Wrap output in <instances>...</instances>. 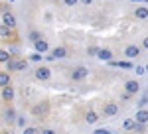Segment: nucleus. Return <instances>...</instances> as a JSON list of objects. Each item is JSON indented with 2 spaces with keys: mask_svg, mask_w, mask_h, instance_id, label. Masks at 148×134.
Segmentation results:
<instances>
[{
  "mask_svg": "<svg viewBox=\"0 0 148 134\" xmlns=\"http://www.w3.org/2000/svg\"><path fill=\"white\" fill-rule=\"evenodd\" d=\"M30 112L38 116V118H42V116H47V112H49V100H40V103H36L34 107L30 109Z\"/></svg>",
  "mask_w": 148,
  "mask_h": 134,
  "instance_id": "1",
  "label": "nucleus"
},
{
  "mask_svg": "<svg viewBox=\"0 0 148 134\" xmlns=\"http://www.w3.org/2000/svg\"><path fill=\"white\" fill-rule=\"evenodd\" d=\"M116 114H119V103H114V100H107V103L103 105V116L111 118V116H116Z\"/></svg>",
  "mask_w": 148,
  "mask_h": 134,
  "instance_id": "2",
  "label": "nucleus"
},
{
  "mask_svg": "<svg viewBox=\"0 0 148 134\" xmlns=\"http://www.w3.org/2000/svg\"><path fill=\"white\" fill-rule=\"evenodd\" d=\"M34 77L38 79V81H49V79H51V69L47 65H40L34 71Z\"/></svg>",
  "mask_w": 148,
  "mask_h": 134,
  "instance_id": "3",
  "label": "nucleus"
},
{
  "mask_svg": "<svg viewBox=\"0 0 148 134\" xmlns=\"http://www.w3.org/2000/svg\"><path fill=\"white\" fill-rule=\"evenodd\" d=\"M87 75H89V69L85 65H79L71 71V79L73 81H83V79H87Z\"/></svg>",
  "mask_w": 148,
  "mask_h": 134,
  "instance_id": "4",
  "label": "nucleus"
},
{
  "mask_svg": "<svg viewBox=\"0 0 148 134\" xmlns=\"http://www.w3.org/2000/svg\"><path fill=\"white\" fill-rule=\"evenodd\" d=\"M2 24L8 26V28H16V18H14V14H12L10 10L2 12Z\"/></svg>",
  "mask_w": 148,
  "mask_h": 134,
  "instance_id": "5",
  "label": "nucleus"
},
{
  "mask_svg": "<svg viewBox=\"0 0 148 134\" xmlns=\"http://www.w3.org/2000/svg\"><path fill=\"white\" fill-rule=\"evenodd\" d=\"M125 91H128L130 95H136L138 91H140V83H138L136 79H128L125 83Z\"/></svg>",
  "mask_w": 148,
  "mask_h": 134,
  "instance_id": "6",
  "label": "nucleus"
},
{
  "mask_svg": "<svg viewBox=\"0 0 148 134\" xmlns=\"http://www.w3.org/2000/svg\"><path fill=\"white\" fill-rule=\"evenodd\" d=\"M125 55L128 57V59H134V57L140 55V47H138V45H134V44L126 45V47H125Z\"/></svg>",
  "mask_w": 148,
  "mask_h": 134,
  "instance_id": "7",
  "label": "nucleus"
},
{
  "mask_svg": "<svg viewBox=\"0 0 148 134\" xmlns=\"http://www.w3.org/2000/svg\"><path fill=\"white\" fill-rule=\"evenodd\" d=\"M2 100H6V103L14 100V89H12V85H4L2 87Z\"/></svg>",
  "mask_w": 148,
  "mask_h": 134,
  "instance_id": "8",
  "label": "nucleus"
},
{
  "mask_svg": "<svg viewBox=\"0 0 148 134\" xmlns=\"http://www.w3.org/2000/svg\"><path fill=\"white\" fill-rule=\"evenodd\" d=\"M0 38L6 42V40H14V28H8V26H4L2 24V28H0Z\"/></svg>",
  "mask_w": 148,
  "mask_h": 134,
  "instance_id": "9",
  "label": "nucleus"
},
{
  "mask_svg": "<svg viewBox=\"0 0 148 134\" xmlns=\"http://www.w3.org/2000/svg\"><path fill=\"white\" fill-rule=\"evenodd\" d=\"M134 18L136 20H148V6H138V8H134Z\"/></svg>",
  "mask_w": 148,
  "mask_h": 134,
  "instance_id": "10",
  "label": "nucleus"
},
{
  "mask_svg": "<svg viewBox=\"0 0 148 134\" xmlns=\"http://www.w3.org/2000/svg\"><path fill=\"white\" fill-rule=\"evenodd\" d=\"M67 47H63V45H57V47H53V51H51V55L56 57V59H61V57H67Z\"/></svg>",
  "mask_w": 148,
  "mask_h": 134,
  "instance_id": "11",
  "label": "nucleus"
},
{
  "mask_svg": "<svg viewBox=\"0 0 148 134\" xmlns=\"http://www.w3.org/2000/svg\"><path fill=\"white\" fill-rule=\"evenodd\" d=\"M34 49H36V51H40V53H46L47 49H49V45H47V42L42 38V40L34 42Z\"/></svg>",
  "mask_w": 148,
  "mask_h": 134,
  "instance_id": "12",
  "label": "nucleus"
},
{
  "mask_svg": "<svg viewBox=\"0 0 148 134\" xmlns=\"http://www.w3.org/2000/svg\"><path fill=\"white\" fill-rule=\"evenodd\" d=\"M99 118H101V116H99V112H97V111H87V112H85V122H87V124H95Z\"/></svg>",
  "mask_w": 148,
  "mask_h": 134,
  "instance_id": "13",
  "label": "nucleus"
},
{
  "mask_svg": "<svg viewBox=\"0 0 148 134\" xmlns=\"http://www.w3.org/2000/svg\"><path fill=\"white\" fill-rule=\"evenodd\" d=\"M134 118H136L138 122H142V124H148V111L146 109H138L136 114H134Z\"/></svg>",
  "mask_w": 148,
  "mask_h": 134,
  "instance_id": "14",
  "label": "nucleus"
},
{
  "mask_svg": "<svg viewBox=\"0 0 148 134\" xmlns=\"http://www.w3.org/2000/svg\"><path fill=\"white\" fill-rule=\"evenodd\" d=\"M2 116H4V120H8V122H14V120H16V112H14L12 107L4 109V111H2Z\"/></svg>",
  "mask_w": 148,
  "mask_h": 134,
  "instance_id": "15",
  "label": "nucleus"
},
{
  "mask_svg": "<svg viewBox=\"0 0 148 134\" xmlns=\"http://www.w3.org/2000/svg\"><path fill=\"white\" fill-rule=\"evenodd\" d=\"M99 59H101V61H111V59H113V51H111V49H99Z\"/></svg>",
  "mask_w": 148,
  "mask_h": 134,
  "instance_id": "16",
  "label": "nucleus"
},
{
  "mask_svg": "<svg viewBox=\"0 0 148 134\" xmlns=\"http://www.w3.org/2000/svg\"><path fill=\"white\" fill-rule=\"evenodd\" d=\"M4 85H10V71L8 69H4L0 73V87H4Z\"/></svg>",
  "mask_w": 148,
  "mask_h": 134,
  "instance_id": "17",
  "label": "nucleus"
},
{
  "mask_svg": "<svg viewBox=\"0 0 148 134\" xmlns=\"http://www.w3.org/2000/svg\"><path fill=\"white\" fill-rule=\"evenodd\" d=\"M134 126H136V118H126L125 122H123L125 130H134Z\"/></svg>",
  "mask_w": 148,
  "mask_h": 134,
  "instance_id": "18",
  "label": "nucleus"
},
{
  "mask_svg": "<svg viewBox=\"0 0 148 134\" xmlns=\"http://www.w3.org/2000/svg\"><path fill=\"white\" fill-rule=\"evenodd\" d=\"M99 49L101 47H97V45H89L87 47V55H99Z\"/></svg>",
  "mask_w": 148,
  "mask_h": 134,
  "instance_id": "19",
  "label": "nucleus"
},
{
  "mask_svg": "<svg viewBox=\"0 0 148 134\" xmlns=\"http://www.w3.org/2000/svg\"><path fill=\"white\" fill-rule=\"evenodd\" d=\"M10 57H12V53H8L6 49H2V51H0V61H2V63H6Z\"/></svg>",
  "mask_w": 148,
  "mask_h": 134,
  "instance_id": "20",
  "label": "nucleus"
},
{
  "mask_svg": "<svg viewBox=\"0 0 148 134\" xmlns=\"http://www.w3.org/2000/svg\"><path fill=\"white\" fill-rule=\"evenodd\" d=\"M38 40H42V34L40 32H30V42H32V44H34V42H38Z\"/></svg>",
  "mask_w": 148,
  "mask_h": 134,
  "instance_id": "21",
  "label": "nucleus"
},
{
  "mask_svg": "<svg viewBox=\"0 0 148 134\" xmlns=\"http://www.w3.org/2000/svg\"><path fill=\"white\" fill-rule=\"evenodd\" d=\"M146 105H148V95H142L140 100H138V109H144Z\"/></svg>",
  "mask_w": 148,
  "mask_h": 134,
  "instance_id": "22",
  "label": "nucleus"
},
{
  "mask_svg": "<svg viewBox=\"0 0 148 134\" xmlns=\"http://www.w3.org/2000/svg\"><path fill=\"white\" fill-rule=\"evenodd\" d=\"M134 71H136V75H144V73H146V65H138V67H134Z\"/></svg>",
  "mask_w": 148,
  "mask_h": 134,
  "instance_id": "23",
  "label": "nucleus"
},
{
  "mask_svg": "<svg viewBox=\"0 0 148 134\" xmlns=\"http://www.w3.org/2000/svg\"><path fill=\"white\" fill-rule=\"evenodd\" d=\"M36 132H40L36 126H28V128H24V134H36Z\"/></svg>",
  "mask_w": 148,
  "mask_h": 134,
  "instance_id": "24",
  "label": "nucleus"
},
{
  "mask_svg": "<svg viewBox=\"0 0 148 134\" xmlns=\"http://www.w3.org/2000/svg\"><path fill=\"white\" fill-rule=\"evenodd\" d=\"M119 67H123V69H132V63H130V61H119Z\"/></svg>",
  "mask_w": 148,
  "mask_h": 134,
  "instance_id": "25",
  "label": "nucleus"
},
{
  "mask_svg": "<svg viewBox=\"0 0 148 134\" xmlns=\"http://www.w3.org/2000/svg\"><path fill=\"white\" fill-rule=\"evenodd\" d=\"M16 124H18L20 128H24V126H26V116H18V118H16Z\"/></svg>",
  "mask_w": 148,
  "mask_h": 134,
  "instance_id": "26",
  "label": "nucleus"
},
{
  "mask_svg": "<svg viewBox=\"0 0 148 134\" xmlns=\"http://www.w3.org/2000/svg\"><path fill=\"white\" fill-rule=\"evenodd\" d=\"M30 59H32V61H42V53H40V51H36V53H32Z\"/></svg>",
  "mask_w": 148,
  "mask_h": 134,
  "instance_id": "27",
  "label": "nucleus"
},
{
  "mask_svg": "<svg viewBox=\"0 0 148 134\" xmlns=\"http://www.w3.org/2000/svg\"><path fill=\"white\" fill-rule=\"evenodd\" d=\"M77 2H81V0H63V4H65V6H75Z\"/></svg>",
  "mask_w": 148,
  "mask_h": 134,
  "instance_id": "28",
  "label": "nucleus"
},
{
  "mask_svg": "<svg viewBox=\"0 0 148 134\" xmlns=\"http://www.w3.org/2000/svg\"><path fill=\"white\" fill-rule=\"evenodd\" d=\"M93 134H111V132H109L107 128H97V130H95Z\"/></svg>",
  "mask_w": 148,
  "mask_h": 134,
  "instance_id": "29",
  "label": "nucleus"
},
{
  "mask_svg": "<svg viewBox=\"0 0 148 134\" xmlns=\"http://www.w3.org/2000/svg\"><path fill=\"white\" fill-rule=\"evenodd\" d=\"M42 134H56V130H51V128H44Z\"/></svg>",
  "mask_w": 148,
  "mask_h": 134,
  "instance_id": "30",
  "label": "nucleus"
},
{
  "mask_svg": "<svg viewBox=\"0 0 148 134\" xmlns=\"http://www.w3.org/2000/svg\"><path fill=\"white\" fill-rule=\"evenodd\" d=\"M142 47H144V49H148V36L142 40Z\"/></svg>",
  "mask_w": 148,
  "mask_h": 134,
  "instance_id": "31",
  "label": "nucleus"
},
{
  "mask_svg": "<svg viewBox=\"0 0 148 134\" xmlns=\"http://www.w3.org/2000/svg\"><path fill=\"white\" fill-rule=\"evenodd\" d=\"M81 2H83L85 6H91V0H81Z\"/></svg>",
  "mask_w": 148,
  "mask_h": 134,
  "instance_id": "32",
  "label": "nucleus"
},
{
  "mask_svg": "<svg viewBox=\"0 0 148 134\" xmlns=\"http://www.w3.org/2000/svg\"><path fill=\"white\" fill-rule=\"evenodd\" d=\"M132 2H144V4H148V0H132Z\"/></svg>",
  "mask_w": 148,
  "mask_h": 134,
  "instance_id": "33",
  "label": "nucleus"
},
{
  "mask_svg": "<svg viewBox=\"0 0 148 134\" xmlns=\"http://www.w3.org/2000/svg\"><path fill=\"white\" fill-rule=\"evenodd\" d=\"M146 73H148V65H146Z\"/></svg>",
  "mask_w": 148,
  "mask_h": 134,
  "instance_id": "34",
  "label": "nucleus"
}]
</instances>
